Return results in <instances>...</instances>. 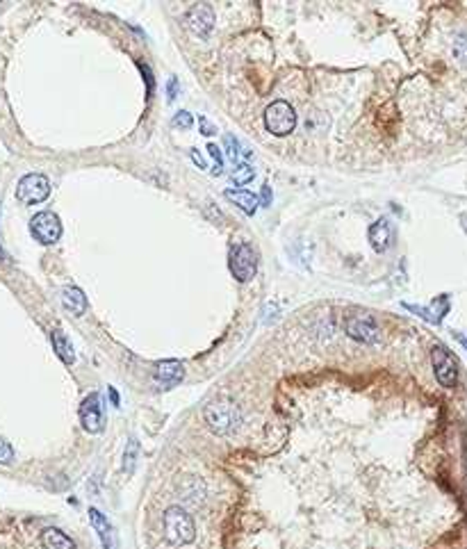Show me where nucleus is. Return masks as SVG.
<instances>
[{
  "label": "nucleus",
  "instance_id": "obj_1",
  "mask_svg": "<svg viewBox=\"0 0 467 549\" xmlns=\"http://www.w3.org/2000/svg\"><path fill=\"white\" fill-rule=\"evenodd\" d=\"M205 424L210 426V431L216 435H231L240 429L242 424V413L237 408V403L228 397H216L208 406H205Z\"/></svg>",
  "mask_w": 467,
  "mask_h": 549
},
{
  "label": "nucleus",
  "instance_id": "obj_2",
  "mask_svg": "<svg viewBox=\"0 0 467 549\" xmlns=\"http://www.w3.org/2000/svg\"><path fill=\"white\" fill-rule=\"evenodd\" d=\"M162 524H165V540L173 547L189 545L197 538V526H194L192 515L180 506H169L162 515Z\"/></svg>",
  "mask_w": 467,
  "mask_h": 549
},
{
  "label": "nucleus",
  "instance_id": "obj_3",
  "mask_svg": "<svg viewBox=\"0 0 467 549\" xmlns=\"http://www.w3.org/2000/svg\"><path fill=\"white\" fill-rule=\"evenodd\" d=\"M228 267H231V273L235 276V281L248 283L256 276V271H258V254H256V249L248 244V241L233 244L231 254H228Z\"/></svg>",
  "mask_w": 467,
  "mask_h": 549
},
{
  "label": "nucleus",
  "instance_id": "obj_4",
  "mask_svg": "<svg viewBox=\"0 0 467 549\" xmlns=\"http://www.w3.org/2000/svg\"><path fill=\"white\" fill-rule=\"evenodd\" d=\"M265 128L271 135L285 137L295 133L297 128V112L287 101H274L265 109Z\"/></svg>",
  "mask_w": 467,
  "mask_h": 549
},
{
  "label": "nucleus",
  "instance_id": "obj_5",
  "mask_svg": "<svg viewBox=\"0 0 467 549\" xmlns=\"http://www.w3.org/2000/svg\"><path fill=\"white\" fill-rule=\"evenodd\" d=\"M50 196V180L43 173H28L16 185V199L26 205L43 203Z\"/></svg>",
  "mask_w": 467,
  "mask_h": 549
},
{
  "label": "nucleus",
  "instance_id": "obj_6",
  "mask_svg": "<svg viewBox=\"0 0 467 549\" xmlns=\"http://www.w3.org/2000/svg\"><path fill=\"white\" fill-rule=\"evenodd\" d=\"M346 335L363 344H378L381 342V326L374 320V315L358 312L346 320Z\"/></svg>",
  "mask_w": 467,
  "mask_h": 549
},
{
  "label": "nucleus",
  "instance_id": "obj_7",
  "mask_svg": "<svg viewBox=\"0 0 467 549\" xmlns=\"http://www.w3.org/2000/svg\"><path fill=\"white\" fill-rule=\"evenodd\" d=\"M431 365L436 371V379L442 388H454L458 381V362L451 356V351L442 344H436L431 349Z\"/></svg>",
  "mask_w": 467,
  "mask_h": 549
},
{
  "label": "nucleus",
  "instance_id": "obj_8",
  "mask_svg": "<svg viewBox=\"0 0 467 549\" xmlns=\"http://www.w3.org/2000/svg\"><path fill=\"white\" fill-rule=\"evenodd\" d=\"M30 233L41 244H55L62 237V222L55 212H39L30 219Z\"/></svg>",
  "mask_w": 467,
  "mask_h": 549
},
{
  "label": "nucleus",
  "instance_id": "obj_9",
  "mask_svg": "<svg viewBox=\"0 0 467 549\" xmlns=\"http://www.w3.org/2000/svg\"><path fill=\"white\" fill-rule=\"evenodd\" d=\"M185 21H187V28L192 30V35H197L199 39H210L214 28V9L208 3H199L189 9Z\"/></svg>",
  "mask_w": 467,
  "mask_h": 549
},
{
  "label": "nucleus",
  "instance_id": "obj_10",
  "mask_svg": "<svg viewBox=\"0 0 467 549\" xmlns=\"http://www.w3.org/2000/svg\"><path fill=\"white\" fill-rule=\"evenodd\" d=\"M80 422L87 433H101L103 431V408L99 394L92 392L89 397H84L80 406Z\"/></svg>",
  "mask_w": 467,
  "mask_h": 549
},
{
  "label": "nucleus",
  "instance_id": "obj_11",
  "mask_svg": "<svg viewBox=\"0 0 467 549\" xmlns=\"http://www.w3.org/2000/svg\"><path fill=\"white\" fill-rule=\"evenodd\" d=\"M367 237L376 254H385V251L392 246V226H390L388 219H378V222L369 226Z\"/></svg>",
  "mask_w": 467,
  "mask_h": 549
},
{
  "label": "nucleus",
  "instance_id": "obj_12",
  "mask_svg": "<svg viewBox=\"0 0 467 549\" xmlns=\"http://www.w3.org/2000/svg\"><path fill=\"white\" fill-rule=\"evenodd\" d=\"M89 522L94 526V531L99 533V540H101L103 549H112V545H114V529H112L110 520H107L99 509H89Z\"/></svg>",
  "mask_w": 467,
  "mask_h": 549
},
{
  "label": "nucleus",
  "instance_id": "obj_13",
  "mask_svg": "<svg viewBox=\"0 0 467 549\" xmlns=\"http://www.w3.org/2000/svg\"><path fill=\"white\" fill-rule=\"evenodd\" d=\"M185 376V369L178 360H162L155 367V381L162 383V386H176Z\"/></svg>",
  "mask_w": 467,
  "mask_h": 549
},
{
  "label": "nucleus",
  "instance_id": "obj_14",
  "mask_svg": "<svg viewBox=\"0 0 467 549\" xmlns=\"http://www.w3.org/2000/svg\"><path fill=\"white\" fill-rule=\"evenodd\" d=\"M224 196L231 203H235L240 210L244 212V214H256L258 212V205H260V199L256 194H251V192H246V190H226L224 192Z\"/></svg>",
  "mask_w": 467,
  "mask_h": 549
},
{
  "label": "nucleus",
  "instance_id": "obj_15",
  "mask_svg": "<svg viewBox=\"0 0 467 549\" xmlns=\"http://www.w3.org/2000/svg\"><path fill=\"white\" fill-rule=\"evenodd\" d=\"M62 303H64V308L75 317H82L87 312V296L80 288H64Z\"/></svg>",
  "mask_w": 467,
  "mask_h": 549
},
{
  "label": "nucleus",
  "instance_id": "obj_16",
  "mask_svg": "<svg viewBox=\"0 0 467 549\" xmlns=\"http://www.w3.org/2000/svg\"><path fill=\"white\" fill-rule=\"evenodd\" d=\"M41 545H43V549H78L71 538L64 533L62 529H55V526H50V529H43Z\"/></svg>",
  "mask_w": 467,
  "mask_h": 549
},
{
  "label": "nucleus",
  "instance_id": "obj_17",
  "mask_svg": "<svg viewBox=\"0 0 467 549\" xmlns=\"http://www.w3.org/2000/svg\"><path fill=\"white\" fill-rule=\"evenodd\" d=\"M50 339H53V349H55V354L60 356V360L67 362V365H73L75 354H73V347L69 342V337L64 335L60 328H55V331L50 333Z\"/></svg>",
  "mask_w": 467,
  "mask_h": 549
},
{
  "label": "nucleus",
  "instance_id": "obj_18",
  "mask_svg": "<svg viewBox=\"0 0 467 549\" xmlns=\"http://www.w3.org/2000/svg\"><path fill=\"white\" fill-rule=\"evenodd\" d=\"M253 175H256V171H253L251 164L242 162V164H237V167H235V171H233L231 178H233L235 185H246V183L253 180Z\"/></svg>",
  "mask_w": 467,
  "mask_h": 549
},
{
  "label": "nucleus",
  "instance_id": "obj_19",
  "mask_svg": "<svg viewBox=\"0 0 467 549\" xmlns=\"http://www.w3.org/2000/svg\"><path fill=\"white\" fill-rule=\"evenodd\" d=\"M137 454H139L137 440H130L128 447H126V454H123V469H126V474H133L135 463H137Z\"/></svg>",
  "mask_w": 467,
  "mask_h": 549
},
{
  "label": "nucleus",
  "instance_id": "obj_20",
  "mask_svg": "<svg viewBox=\"0 0 467 549\" xmlns=\"http://www.w3.org/2000/svg\"><path fill=\"white\" fill-rule=\"evenodd\" d=\"M454 55L463 64H467V30L458 32V35L454 37Z\"/></svg>",
  "mask_w": 467,
  "mask_h": 549
},
{
  "label": "nucleus",
  "instance_id": "obj_21",
  "mask_svg": "<svg viewBox=\"0 0 467 549\" xmlns=\"http://www.w3.org/2000/svg\"><path fill=\"white\" fill-rule=\"evenodd\" d=\"M224 146L228 148L226 153H228V158H231L233 162L240 160V156H242V151H240V141H237L233 135H226V137H224Z\"/></svg>",
  "mask_w": 467,
  "mask_h": 549
},
{
  "label": "nucleus",
  "instance_id": "obj_22",
  "mask_svg": "<svg viewBox=\"0 0 467 549\" xmlns=\"http://www.w3.org/2000/svg\"><path fill=\"white\" fill-rule=\"evenodd\" d=\"M14 463V449L7 440L0 437V465H12Z\"/></svg>",
  "mask_w": 467,
  "mask_h": 549
},
{
  "label": "nucleus",
  "instance_id": "obj_23",
  "mask_svg": "<svg viewBox=\"0 0 467 549\" xmlns=\"http://www.w3.org/2000/svg\"><path fill=\"white\" fill-rule=\"evenodd\" d=\"M208 151H210V156H212V160H214V169H212V173H214V175H221V171H224V156H221V148H216V144H210V146H208Z\"/></svg>",
  "mask_w": 467,
  "mask_h": 549
},
{
  "label": "nucleus",
  "instance_id": "obj_24",
  "mask_svg": "<svg viewBox=\"0 0 467 549\" xmlns=\"http://www.w3.org/2000/svg\"><path fill=\"white\" fill-rule=\"evenodd\" d=\"M173 126L176 128H182V130H189L192 126H194V119H192V114L189 112H178L176 116H173Z\"/></svg>",
  "mask_w": 467,
  "mask_h": 549
},
{
  "label": "nucleus",
  "instance_id": "obj_25",
  "mask_svg": "<svg viewBox=\"0 0 467 549\" xmlns=\"http://www.w3.org/2000/svg\"><path fill=\"white\" fill-rule=\"evenodd\" d=\"M199 126H201V133L205 135V137H210V135H216V128L210 124L208 119L205 116H199Z\"/></svg>",
  "mask_w": 467,
  "mask_h": 549
},
{
  "label": "nucleus",
  "instance_id": "obj_26",
  "mask_svg": "<svg viewBox=\"0 0 467 549\" xmlns=\"http://www.w3.org/2000/svg\"><path fill=\"white\" fill-rule=\"evenodd\" d=\"M139 69H142V73L146 75V82H148V96H153L155 80H153V75H150V69H148V67H144V64H139Z\"/></svg>",
  "mask_w": 467,
  "mask_h": 549
},
{
  "label": "nucleus",
  "instance_id": "obj_27",
  "mask_svg": "<svg viewBox=\"0 0 467 549\" xmlns=\"http://www.w3.org/2000/svg\"><path fill=\"white\" fill-rule=\"evenodd\" d=\"M271 199H274V194H271V187H269V185H265L263 192H260V205H271Z\"/></svg>",
  "mask_w": 467,
  "mask_h": 549
},
{
  "label": "nucleus",
  "instance_id": "obj_28",
  "mask_svg": "<svg viewBox=\"0 0 467 549\" xmlns=\"http://www.w3.org/2000/svg\"><path fill=\"white\" fill-rule=\"evenodd\" d=\"M189 156H192L194 164H199V169H208V164H205V160H203V156H201L199 151H192Z\"/></svg>",
  "mask_w": 467,
  "mask_h": 549
},
{
  "label": "nucleus",
  "instance_id": "obj_29",
  "mask_svg": "<svg viewBox=\"0 0 467 549\" xmlns=\"http://www.w3.org/2000/svg\"><path fill=\"white\" fill-rule=\"evenodd\" d=\"M167 92H169V101H173L176 98V80H169V87H167Z\"/></svg>",
  "mask_w": 467,
  "mask_h": 549
},
{
  "label": "nucleus",
  "instance_id": "obj_30",
  "mask_svg": "<svg viewBox=\"0 0 467 549\" xmlns=\"http://www.w3.org/2000/svg\"><path fill=\"white\" fill-rule=\"evenodd\" d=\"M110 399H112V403H114V406H119V394H116V390H114V388H110Z\"/></svg>",
  "mask_w": 467,
  "mask_h": 549
},
{
  "label": "nucleus",
  "instance_id": "obj_31",
  "mask_svg": "<svg viewBox=\"0 0 467 549\" xmlns=\"http://www.w3.org/2000/svg\"><path fill=\"white\" fill-rule=\"evenodd\" d=\"M454 337H456V339H458V342H461V344H463V347L467 349V337H465V335H461V333H454Z\"/></svg>",
  "mask_w": 467,
  "mask_h": 549
}]
</instances>
